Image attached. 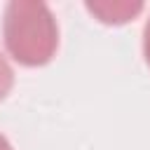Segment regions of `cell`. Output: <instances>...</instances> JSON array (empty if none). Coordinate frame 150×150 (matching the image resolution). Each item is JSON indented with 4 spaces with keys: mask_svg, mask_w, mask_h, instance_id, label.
<instances>
[{
    "mask_svg": "<svg viewBox=\"0 0 150 150\" xmlns=\"http://www.w3.org/2000/svg\"><path fill=\"white\" fill-rule=\"evenodd\" d=\"M2 38L16 63L38 68L49 63L59 49V23L47 2L12 0L2 16Z\"/></svg>",
    "mask_w": 150,
    "mask_h": 150,
    "instance_id": "cell-1",
    "label": "cell"
},
{
    "mask_svg": "<svg viewBox=\"0 0 150 150\" xmlns=\"http://www.w3.org/2000/svg\"><path fill=\"white\" fill-rule=\"evenodd\" d=\"M87 12L91 16H96L101 23L108 26H122L127 21H134L141 12H143V2L138 0H89L84 2Z\"/></svg>",
    "mask_w": 150,
    "mask_h": 150,
    "instance_id": "cell-2",
    "label": "cell"
},
{
    "mask_svg": "<svg viewBox=\"0 0 150 150\" xmlns=\"http://www.w3.org/2000/svg\"><path fill=\"white\" fill-rule=\"evenodd\" d=\"M12 87H14V70L7 61V56L0 52V101L12 91Z\"/></svg>",
    "mask_w": 150,
    "mask_h": 150,
    "instance_id": "cell-3",
    "label": "cell"
},
{
    "mask_svg": "<svg viewBox=\"0 0 150 150\" xmlns=\"http://www.w3.org/2000/svg\"><path fill=\"white\" fill-rule=\"evenodd\" d=\"M143 56H145V63L150 66V19L145 21V28H143Z\"/></svg>",
    "mask_w": 150,
    "mask_h": 150,
    "instance_id": "cell-4",
    "label": "cell"
},
{
    "mask_svg": "<svg viewBox=\"0 0 150 150\" xmlns=\"http://www.w3.org/2000/svg\"><path fill=\"white\" fill-rule=\"evenodd\" d=\"M0 150H14V148H12V143H9L2 134H0Z\"/></svg>",
    "mask_w": 150,
    "mask_h": 150,
    "instance_id": "cell-5",
    "label": "cell"
}]
</instances>
